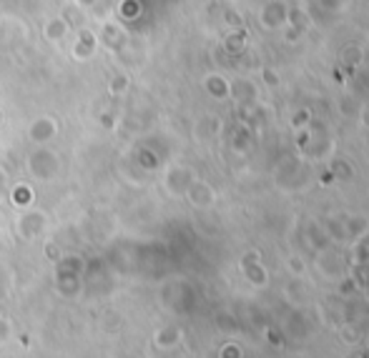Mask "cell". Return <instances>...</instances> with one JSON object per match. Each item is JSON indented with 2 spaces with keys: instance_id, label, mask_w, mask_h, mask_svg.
Here are the masks:
<instances>
[{
  "instance_id": "7a4b0ae2",
  "label": "cell",
  "mask_w": 369,
  "mask_h": 358,
  "mask_svg": "<svg viewBox=\"0 0 369 358\" xmlns=\"http://www.w3.org/2000/svg\"><path fill=\"white\" fill-rule=\"evenodd\" d=\"M226 358H241V351H239V346H234V348H226Z\"/></svg>"
},
{
  "instance_id": "6da1fadb",
  "label": "cell",
  "mask_w": 369,
  "mask_h": 358,
  "mask_svg": "<svg viewBox=\"0 0 369 358\" xmlns=\"http://www.w3.org/2000/svg\"><path fill=\"white\" fill-rule=\"evenodd\" d=\"M286 263H289V271H292L294 275H304V263H301L299 255H292Z\"/></svg>"
}]
</instances>
